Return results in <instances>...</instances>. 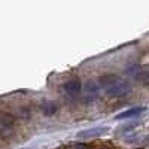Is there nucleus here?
<instances>
[{
  "label": "nucleus",
  "instance_id": "7ed1b4c3",
  "mask_svg": "<svg viewBox=\"0 0 149 149\" xmlns=\"http://www.w3.org/2000/svg\"><path fill=\"white\" fill-rule=\"evenodd\" d=\"M143 112H146V107H143V106L131 107V109H128V110H124V112H121V113H118V115H116V119H118V121H119V119H130V118H134V116L142 115Z\"/></svg>",
  "mask_w": 149,
  "mask_h": 149
},
{
  "label": "nucleus",
  "instance_id": "f03ea898",
  "mask_svg": "<svg viewBox=\"0 0 149 149\" xmlns=\"http://www.w3.org/2000/svg\"><path fill=\"white\" fill-rule=\"evenodd\" d=\"M109 131L107 127H93V128H86L82 130L76 134L78 139H93V137H100V136L106 134Z\"/></svg>",
  "mask_w": 149,
  "mask_h": 149
},
{
  "label": "nucleus",
  "instance_id": "39448f33",
  "mask_svg": "<svg viewBox=\"0 0 149 149\" xmlns=\"http://www.w3.org/2000/svg\"><path fill=\"white\" fill-rule=\"evenodd\" d=\"M72 149H91L88 145H85V143H76V145H73Z\"/></svg>",
  "mask_w": 149,
  "mask_h": 149
},
{
  "label": "nucleus",
  "instance_id": "f257e3e1",
  "mask_svg": "<svg viewBox=\"0 0 149 149\" xmlns=\"http://www.w3.org/2000/svg\"><path fill=\"white\" fill-rule=\"evenodd\" d=\"M131 91H133L131 84H128L125 81H119V79H116L113 84H110L106 88V93L110 97H125Z\"/></svg>",
  "mask_w": 149,
  "mask_h": 149
},
{
  "label": "nucleus",
  "instance_id": "20e7f679",
  "mask_svg": "<svg viewBox=\"0 0 149 149\" xmlns=\"http://www.w3.org/2000/svg\"><path fill=\"white\" fill-rule=\"evenodd\" d=\"M81 90H82V84H81V81L79 79H70V81H67L66 84H64V91L69 94V95H78L79 93H81Z\"/></svg>",
  "mask_w": 149,
  "mask_h": 149
}]
</instances>
